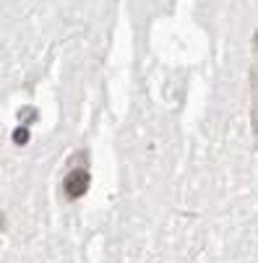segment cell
<instances>
[{
  "label": "cell",
  "mask_w": 258,
  "mask_h": 263,
  "mask_svg": "<svg viewBox=\"0 0 258 263\" xmlns=\"http://www.w3.org/2000/svg\"><path fill=\"white\" fill-rule=\"evenodd\" d=\"M16 141H19V143H24V141H26V130H24V128H19V130H16Z\"/></svg>",
  "instance_id": "obj_3"
},
{
  "label": "cell",
  "mask_w": 258,
  "mask_h": 263,
  "mask_svg": "<svg viewBox=\"0 0 258 263\" xmlns=\"http://www.w3.org/2000/svg\"><path fill=\"white\" fill-rule=\"evenodd\" d=\"M89 185H91L89 172H86L84 167H76V170H70V172L65 175V180H63V191H65L68 198H81V196H86Z\"/></svg>",
  "instance_id": "obj_2"
},
{
  "label": "cell",
  "mask_w": 258,
  "mask_h": 263,
  "mask_svg": "<svg viewBox=\"0 0 258 263\" xmlns=\"http://www.w3.org/2000/svg\"><path fill=\"white\" fill-rule=\"evenodd\" d=\"M250 123L258 143V31L253 34V68H250Z\"/></svg>",
  "instance_id": "obj_1"
}]
</instances>
